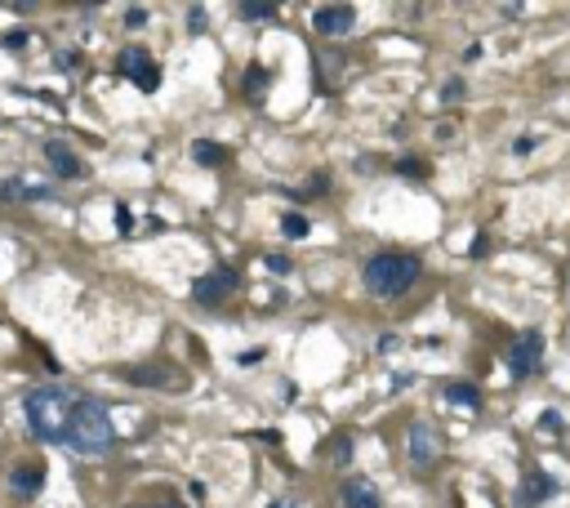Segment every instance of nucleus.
Returning a JSON list of instances; mask_svg holds the SVG:
<instances>
[{
  "instance_id": "1",
  "label": "nucleus",
  "mask_w": 570,
  "mask_h": 508,
  "mask_svg": "<svg viewBox=\"0 0 570 508\" xmlns=\"http://www.w3.org/2000/svg\"><path fill=\"white\" fill-rule=\"evenodd\" d=\"M76 406H80L76 388H67V383H41V388H31V393H27L23 411H27V423H31V433H36L41 442L63 446L67 442V428H72Z\"/></svg>"
},
{
  "instance_id": "2",
  "label": "nucleus",
  "mask_w": 570,
  "mask_h": 508,
  "mask_svg": "<svg viewBox=\"0 0 570 508\" xmlns=\"http://www.w3.org/2000/svg\"><path fill=\"white\" fill-rule=\"evenodd\" d=\"M112 442H116V433H112L107 411H103L98 401L80 397V406H76V415H72V428H67V442H63V446L76 450V455H107Z\"/></svg>"
},
{
  "instance_id": "3",
  "label": "nucleus",
  "mask_w": 570,
  "mask_h": 508,
  "mask_svg": "<svg viewBox=\"0 0 570 508\" xmlns=\"http://www.w3.org/2000/svg\"><path fill=\"white\" fill-rule=\"evenodd\" d=\"M419 272H424V268H419L414 254L388 250V254H375V259L365 263V285H370V295H379V299H397L419 281Z\"/></svg>"
},
{
  "instance_id": "4",
  "label": "nucleus",
  "mask_w": 570,
  "mask_h": 508,
  "mask_svg": "<svg viewBox=\"0 0 570 508\" xmlns=\"http://www.w3.org/2000/svg\"><path fill=\"white\" fill-rule=\"evenodd\" d=\"M539 361H544V334H539V330H526V334L512 344V352H508V370H512L517 379H526V375H534V370H539Z\"/></svg>"
},
{
  "instance_id": "5",
  "label": "nucleus",
  "mask_w": 570,
  "mask_h": 508,
  "mask_svg": "<svg viewBox=\"0 0 570 508\" xmlns=\"http://www.w3.org/2000/svg\"><path fill=\"white\" fill-rule=\"evenodd\" d=\"M116 67H121V76H129V80L139 85V90H147V94L161 85V67L152 63V54H147V49H125Z\"/></svg>"
},
{
  "instance_id": "6",
  "label": "nucleus",
  "mask_w": 570,
  "mask_h": 508,
  "mask_svg": "<svg viewBox=\"0 0 570 508\" xmlns=\"http://www.w3.org/2000/svg\"><path fill=\"white\" fill-rule=\"evenodd\" d=\"M232 290H237V272H232V268H219V272L200 277V281L192 285V299L205 303V308H219V303H223Z\"/></svg>"
},
{
  "instance_id": "7",
  "label": "nucleus",
  "mask_w": 570,
  "mask_h": 508,
  "mask_svg": "<svg viewBox=\"0 0 570 508\" xmlns=\"http://www.w3.org/2000/svg\"><path fill=\"white\" fill-rule=\"evenodd\" d=\"M41 486H45V464L36 460H27L9 472V490H14V499H36L41 495Z\"/></svg>"
},
{
  "instance_id": "8",
  "label": "nucleus",
  "mask_w": 570,
  "mask_h": 508,
  "mask_svg": "<svg viewBox=\"0 0 570 508\" xmlns=\"http://www.w3.org/2000/svg\"><path fill=\"white\" fill-rule=\"evenodd\" d=\"M352 5H321L312 14V27L321 31V36H343V31H352Z\"/></svg>"
},
{
  "instance_id": "9",
  "label": "nucleus",
  "mask_w": 570,
  "mask_h": 508,
  "mask_svg": "<svg viewBox=\"0 0 570 508\" xmlns=\"http://www.w3.org/2000/svg\"><path fill=\"white\" fill-rule=\"evenodd\" d=\"M45 157H49V169H54L58 179H85V165H80V157H76L67 143L49 139V143H45Z\"/></svg>"
},
{
  "instance_id": "10",
  "label": "nucleus",
  "mask_w": 570,
  "mask_h": 508,
  "mask_svg": "<svg viewBox=\"0 0 570 508\" xmlns=\"http://www.w3.org/2000/svg\"><path fill=\"white\" fill-rule=\"evenodd\" d=\"M552 490H557V482H552L548 472H526L522 490H517V504H522V508H534V504H544Z\"/></svg>"
},
{
  "instance_id": "11",
  "label": "nucleus",
  "mask_w": 570,
  "mask_h": 508,
  "mask_svg": "<svg viewBox=\"0 0 570 508\" xmlns=\"http://www.w3.org/2000/svg\"><path fill=\"white\" fill-rule=\"evenodd\" d=\"M125 379L139 383V388H183V379L174 375V370H156V366H129Z\"/></svg>"
},
{
  "instance_id": "12",
  "label": "nucleus",
  "mask_w": 570,
  "mask_h": 508,
  "mask_svg": "<svg viewBox=\"0 0 570 508\" xmlns=\"http://www.w3.org/2000/svg\"><path fill=\"white\" fill-rule=\"evenodd\" d=\"M410 460L419 468H428L432 460H437V437H432L424 423H414V428H410Z\"/></svg>"
},
{
  "instance_id": "13",
  "label": "nucleus",
  "mask_w": 570,
  "mask_h": 508,
  "mask_svg": "<svg viewBox=\"0 0 570 508\" xmlns=\"http://www.w3.org/2000/svg\"><path fill=\"white\" fill-rule=\"evenodd\" d=\"M5 201H49L45 183H27V179H5Z\"/></svg>"
},
{
  "instance_id": "14",
  "label": "nucleus",
  "mask_w": 570,
  "mask_h": 508,
  "mask_svg": "<svg viewBox=\"0 0 570 508\" xmlns=\"http://www.w3.org/2000/svg\"><path fill=\"white\" fill-rule=\"evenodd\" d=\"M343 508H383V504H379V495H375V486L348 482V486H343Z\"/></svg>"
},
{
  "instance_id": "15",
  "label": "nucleus",
  "mask_w": 570,
  "mask_h": 508,
  "mask_svg": "<svg viewBox=\"0 0 570 508\" xmlns=\"http://www.w3.org/2000/svg\"><path fill=\"white\" fill-rule=\"evenodd\" d=\"M192 161H196V165H227V147L210 143V139H196V143H192Z\"/></svg>"
},
{
  "instance_id": "16",
  "label": "nucleus",
  "mask_w": 570,
  "mask_h": 508,
  "mask_svg": "<svg viewBox=\"0 0 570 508\" xmlns=\"http://www.w3.org/2000/svg\"><path fill=\"white\" fill-rule=\"evenodd\" d=\"M446 401H455V406H481V393L473 383H450L446 388Z\"/></svg>"
},
{
  "instance_id": "17",
  "label": "nucleus",
  "mask_w": 570,
  "mask_h": 508,
  "mask_svg": "<svg viewBox=\"0 0 570 508\" xmlns=\"http://www.w3.org/2000/svg\"><path fill=\"white\" fill-rule=\"evenodd\" d=\"M281 232H285V236H290V241H303V236L312 232V223H308V218H303V214H294V210H290V214H285V218H281Z\"/></svg>"
},
{
  "instance_id": "18",
  "label": "nucleus",
  "mask_w": 570,
  "mask_h": 508,
  "mask_svg": "<svg viewBox=\"0 0 570 508\" xmlns=\"http://www.w3.org/2000/svg\"><path fill=\"white\" fill-rule=\"evenodd\" d=\"M241 18H249V23L276 18V5H263V0H249V5H241Z\"/></svg>"
},
{
  "instance_id": "19",
  "label": "nucleus",
  "mask_w": 570,
  "mask_h": 508,
  "mask_svg": "<svg viewBox=\"0 0 570 508\" xmlns=\"http://www.w3.org/2000/svg\"><path fill=\"white\" fill-rule=\"evenodd\" d=\"M330 455H334V464H352V442H348V437H334V446H330Z\"/></svg>"
},
{
  "instance_id": "20",
  "label": "nucleus",
  "mask_w": 570,
  "mask_h": 508,
  "mask_svg": "<svg viewBox=\"0 0 570 508\" xmlns=\"http://www.w3.org/2000/svg\"><path fill=\"white\" fill-rule=\"evenodd\" d=\"M263 80H267V72H263V67H249V76H245V94H249V98H259Z\"/></svg>"
},
{
  "instance_id": "21",
  "label": "nucleus",
  "mask_w": 570,
  "mask_h": 508,
  "mask_svg": "<svg viewBox=\"0 0 570 508\" xmlns=\"http://www.w3.org/2000/svg\"><path fill=\"white\" fill-rule=\"evenodd\" d=\"M397 174H406V179H410V174H414V179H428V165H424V161H397Z\"/></svg>"
},
{
  "instance_id": "22",
  "label": "nucleus",
  "mask_w": 570,
  "mask_h": 508,
  "mask_svg": "<svg viewBox=\"0 0 570 508\" xmlns=\"http://www.w3.org/2000/svg\"><path fill=\"white\" fill-rule=\"evenodd\" d=\"M441 98H446V103H459V98H463V80H446L441 85Z\"/></svg>"
},
{
  "instance_id": "23",
  "label": "nucleus",
  "mask_w": 570,
  "mask_h": 508,
  "mask_svg": "<svg viewBox=\"0 0 570 508\" xmlns=\"http://www.w3.org/2000/svg\"><path fill=\"white\" fill-rule=\"evenodd\" d=\"M539 428H544V433H561L566 423H561V415H557V411H544V419H539Z\"/></svg>"
},
{
  "instance_id": "24",
  "label": "nucleus",
  "mask_w": 570,
  "mask_h": 508,
  "mask_svg": "<svg viewBox=\"0 0 570 508\" xmlns=\"http://www.w3.org/2000/svg\"><path fill=\"white\" fill-rule=\"evenodd\" d=\"M267 272H290V259L285 254H267Z\"/></svg>"
},
{
  "instance_id": "25",
  "label": "nucleus",
  "mask_w": 570,
  "mask_h": 508,
  "mask_svg": "<svg viewBox=\"0 0 570 508\" xmlns=\"http://www.w3.org/2000/svg\"><path fill=\"white\" fill-rule=\"evenodd\" d=\"M116 228H121V232H129V228H134V214H129L125 206H116Z\"/></svg>"
},
{
  "instance_id": "26",
  "label": "nucleus",
  "mask_w": 570,
  "mask_h": 508,
  "mask_svg": "<svg viewBox=\"0 0 570 508\" xmlns=\"http://www.w3.org/2000/svg\"><path fill=\"white\" fill-rule=\"evenodd\" d=\"M188 27H192V31L205 27V9H188Z\"/></svg>"
},
{
  "instance_id": "27",
  "label": "nucleus",
  "mask_w": 570,
  "mask_h": 508,
  "mask_svg": "<svg viewBox=\"0 0 570 508\" xmlns=\"http://www.w3.org/2000/svg\"><path fill=\"white\" fill-rule=\"evenodd\" d=\"M27 45V31H9L5 36V49H23Z\"/></svg>"
},
{
  "instance_id": "28",
  "label": "nucleus",
  "mask_w": 570,
  "mask_h": 508,
  "mask_svg": "<svg viewBox=\"0 0 570 508\" xmlns=\"http://www.w3.org/2000/svg\"><path fill=\"white\" fill-rule=\"evenodd\" d=\"M143 23H147L143 9H129V14H125V27H143Z\"/></svg>"
},
{
  "instance_id": "29",
  "label": "nucleus",
  "mask_w": 570,
  "mask_h": 508,
  "mask_svg": "<svg viewBox=\"0 0 570 508\" xmlns=\"http://www.w3.org/2000/svg\"><path fill=\"white\" fill-rule=\"evenodd\" d=\"M165 508H183V504H174V499H165Z\"/></svg>"
},
{
  "instance_id": "30",
  "label": "nucleus",
  "mask_w": 570,
  "mask_h": 508,
  "mask_svg": "<svg viewBox=\"0 0 570 508\" xmlns=\"http://www.w3.org/2000/svg\"><path fill=\"white\" fill-rule=\"evenodd\" d=\"M267 508H294V504H267Z\"/></svg>"
}]
</instances>
